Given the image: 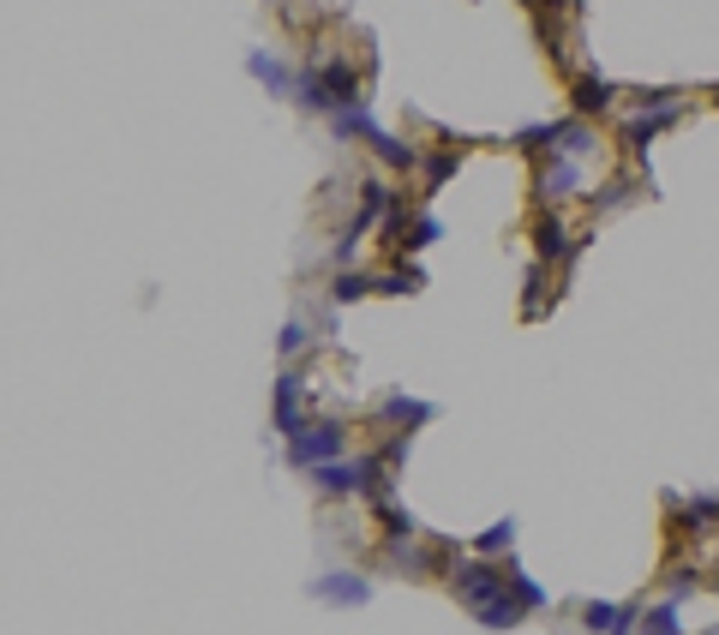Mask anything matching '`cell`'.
Segmentation results:
<instances>
[{
    "label": "cell",
    "instance_id": "obj_1",
    "mask_svg": "<svg viewBox=\"0 0 719 635\" xmlns=\"http://www.w3.org/2000/svg\"><path fill=\"white\" fill-rule=\"evenodd\" d=\"M450 582H455V594H462V606H474V618L486 623V630H515V623L527 618V606L515 599V587H510V570H498V563L455 558Z\"/></svg>",
    "mask_w": 719,
    "mask_h": 635
},
{
    "label": "cell",
    "instance_id": "obj_2",
    "mask_svg": "<svg viewBox=\"0 0 719 635\" xmlns=\"http://www.w3.org/2000/svg\"><path fill=\"white\" fill-rule=\"evenodd\" d=\"M294 102L318 108V114H336V108L360 102V66L354 60H306L294 84Z\"/></svg>",
    "mask_w": 719,
    "mask_h": 635
},
{
    "label": "cell",
    "instance_id": "obj_3",
    "mask_svg": "<svg viewBox=\"0 0 719 635\" xmlns=\"http://www.w3.org/2000/svg\"><path fill=\"white\" fill-rule=\"evenodd\" d=\"M683 114V96L678 90H654V96H642V108H635L630 120H623V144H630V156L642 162L647 156V144L659 138V132L671 126V120Z\"/></svg>",
    "mask_w": 719,
    "mask_h": 635
},
{
    "label": "cell",
    "instance_id": "obj_4",
    "mask_svg": "<svg viewBox=\"0 0 719 635\" xmlns=\"http://www.w3.org/2000/svg\"><path fill=\"white\" fill-rule=\"evenodd\" d=\"M348 455V426L342 419H306V426L288 438V467H318Z\"/></svg>",
    "mask_w": 719,
    "mask_h": 635
},
{
    "label": "cell",
    "instance_id": "obj_5",
    "mask_svg": "<svg viewBox=\"0 0 719 635\" xmlns=\"http://www.w3.org/2000/svg\"><path fill=\"white\" fill-rule=\"evenodd\" d=\"M312 486H318L324 498H366L360 455H354V462H348V455H336V462H318V467H312Z\"/></svg>",
    "mask_w": 719,
    "mask_h": 635
},
{
    "label": "cell",
    "instance_id": "obj_6",
    "mask_svg": "<svg viewBox=\"0 0 719 635\" xmlns=\"http://www.w3.org/2000/svg\"><path fill=\"white\" fill-rule=\"evenodd\" d=\"M312 599H324V606H366L371 599V582L360 570H330L312 582Z\"/></svg>",
    "mask_w": 719,
    "mask_h": 635
},
{
    "label": "cell",
    "instance_id": "obj_7",
    "mask_svg": "<svg viewBox=\"0 0 719 635\" xmlns=\"http://www.w3.org/2000/svg\"><path fill=\"white\" fill-rule=\"evenodd\" d=\"M534 252H539V264H570L575 252H587V240H570L563 216L551 210V216H539V228H534Z\"/></svg>",
    "mask_w": 719,
    "mask_h": 635
},
{
    "label": "cell",
    "instance_id": "obj_8",
    "mask_svg": "<svg viewBox=\"0 0 719 635\" xmlns=\"http://www.w3.org/2000/svg\"><path fill=\"white\" fill-rule=\"evenodd\" d=\"M300 426H306V378H300V371H282V378H276V431L294 438Z\"/></svg>",
    "mask_w": 719,
    "mask_h": 635
},
{
    "label": "cell",
    "instance_id": "obj_9",
    "mask_svg": "<svg viewBox=\"0 0 719 635\" xmlns=\"http://www.w3.org/2000/svg\"><path fill=\"white\" fill-rule=\"evenodd\" d=\"M534 186H539V198H546V204L575 198V192H582V162L551 150V162H539V180H534Z\"/></svg>",
    "mask_w": 719,
    "mask_h": 635
},
{
    "label": "cell",
    "instance_id": "obj_10",
    "mask_svg": "<svg viewBox=\"0 0 719 635\" xmlns=\"http://www.w3.org/2000/svg\"><path fill=\"white\" fill-rule=\"evenodd\" d=\"M635 618H642L635 606H611V599H587V606H582V623L594 635H630Z\"/></svg>",
    "mask_w": 719,
    "mask_h": 635
},
{
    "label": "cell",
    "instance_id": "obj_11",
    "mask_svg": "<svg viewBox=\"0 0 719 635\" xmlns=\"http://www.w3.org/2000/svg\"><path fill=\"white\" fill-rule=\"evenodd\" d=\"M246 72H252V78H264V90H276V96H294V84H300V72H288L270 48H252V54H246Z\"/></svg>",
    "mask_w": 719,
    "mask_h": 635
},
{
    "label": "cell",
    "instance_id": "obj_12",
    "mask_svg": "<svg viewBox=\"0 0 719 635\" xmlns=\"http://www.w3.org/2000/svg\"><path fill=\"white\" fill-rule=\"evenodd\" d=\"M383 563H390V570H407V575H431V558L414 546V534H390L383 539Z\"/></svg>",
    "mask_w": 719,
    "mask_h": 635
},
{
    "label": "cell",
    "instance_id": "obj_13",
    "mask_svg": "<svg viewBox=\"0 0 719 635\" xmlns=\"http://www.w3.org/2000/svg\"><path fill=\"white\" fill-rule=\"evenodd\" d=\"M575 114H582V120H594V114H606V108L611 102H618V90H611V84L606 78H594V72H587V78H575Z\"/></svg>",
    "mask_w": 719,
    "mask_h": 635
},
{
    "label": "cell",
    "instance_id": "obj_14",
    "mask_svg": "<svg viewBox=\"0 0 719 635\" xmlns=\"http://www.w3.org/2000/svg\"><path fill=\"white\" fill-rule=\"evenodd\" d=\"M378 419H390V426H426V419H438V407L431 402H414V395H383V407H378Z\"/></svg>",
    "mask_w": 719,
    "mask_h": 635
},
{
    "label": "cell",
    "instance_id": "obj_15",
    "mask_svg": "<svg viewBox=\"0 0 719 635\" xmlns=\"http://www.w3.org/2000/svg\"><path fill=\"white\" fill-rule=\"evenodd\" d=\"M330 126H336V138H378V126H371V114H366V102H348V108H336L330 114Z\"/></svg>",
    "mask_w": 719,
    "mask_h": 635
},
{
    "label": "cell",
    "instance_id": "obj_16",
    "mask_svg": "<svg viewBox=\"0 0 719 635\" xmlns=\"http://www.w3.org/2000/svg\"><path fill=\"white\" fill-rule=\"evenodd\" d=\"M551 150H558V156H575V162H582V156L594 150V126H587L582 114H575V120H558V144H551Z\"/></svg>",
    "mask_w": 719,
    "mask_h": 635
},
{
    "label": "cell",
    "instance_id": "obj_17",
    "mask_svg": "<svg viewBox=\"0 0 719 635\" xmlns=\"http://www.w3.org/2000/svg\"><path fill=\"white\" fill-rule=\"evenodd\" d=\"M366 294H378V276H366V270H342L330 288L336 306H354V300H366Z\"/></svg>",
    "mask_w": 719,
    "mask_h": 635
},
{
    "label": "cell",
    "instance_id": "obj_18",
    "mask_svg": "<svg viewBox=\"0 0 719 635\" xmlns=\"http://www.w3.org/2000/svg\"><path fill=\"white\" fill-rule=\"evenodd\" d=\"M510 144H515L522 156H539V150H551V144H558V120H534V126H522Z\"/></svg>",
    "mask_w": 719,
    "mask_h": 635
},
{
    "label": "cell",
    "instance_id": "obj_19",
    "mask_svg": "<svg viewBox=\"0 0 719 635\" xmlns=\"http://www.w3.org/2000/svg\"><path fill=\"white\" fill-rule=\"evenodd\" d=\"M635 635H683V623H678V606H654V611H642L635 618Z\"/></svg>",
    "mask_w": 719,
    "mask_h": 635
},
{
    "label": "cell",
    "instance_id": "obj_20",
    "mask_svg": "<svg viewBox=\"0 0 719 635\" xmlns=\"http://www.w3.org/2000/svg\"><path fill=\"white\" fill-rule=\"evenodd\" d=\"M371 150H378V162H390V168H419V150H414V144H402V138H390V132H378Z\"/></svg>",
    "mask_w": 719,
    "mask_h": 635
},
{
    "label": "cell",
    "instance_id": "obj_21",
    "mask_svg": "<svg viewBox=\"0 0 719 635\" xmlns=\"http://www.w3.org/2000/svg\"><path fill=\"white\" fill-rule=\"evenodd\" d=\"M510 539H515V522L503 515V522H491L486 534L474 539V551H479V558H498V551H510Z\"/></svg>",
    "mask_w": 719,
    "mask_h": 635
},
{
    "label": "cell",
    "instance_id": "obj_22",
    "mask_svg": "<svg viewBox=\"0 0 719 635\" xmlns=\"http://www.w3.org/2000/svg\"><path fill=\"white\" fill-rule=\"evenodd\" d=\"M510 587H515V599H522L527 611H539V606H551V594L534 582V575H522V570H510Z\"/></svg>",
    "mask_w": 719,
    "mask_h": 635
},
{
    "label": "cell",
    "instance_id": "obj_23",
    "mask_svg": "<svg viewBox=\"0 0 719 635\" xmlns=\"http://www.w3.org/2000/svg\"><path fill=\"white\" fill-rule=\"evenodd\" d=\"M690 522H695V534H707V527L719 522V498H714V491H702V498H690Z\"/></svg>",
    "mask_w": 719,
    "mask_h": 635
},
{
    "label": "cell",
    "instance_id": "obj_24",
    "mask_svg": "<svg viewBox=\"0 0 719 635\" xmlns=\"http://www.w3.org/2000/svg\"><path fill=\"white\" fill-rule=\"evenodd\" d=\"M450 174H455V150H438V156H426V192H438Z\"/></svg>",
    "mask_w": 719,
    "mask_h": 635
},
{
    "label": "cell",
    "instance_id": "obj_25",
    "mask_svg": "<svg viewBox=\"0 0 719 635\" xmlns=\"http://www.w3.org/2000/svg\"><path fill=\"white\" fill-rule=\"evenodd\" d=\"M419 288V270H383L378 276V294H414Z\"/></svg>",
    "mask_w": 719,
    "mask_h": 635
},
{
    "label": "cell",
    "instance_id": "obj_26",
    "mask_svg": "<svg viewBox=\"0 0 719 635\" xmlns=\"http://www.w3.org/2000/svg\"><path fill=\"white\" fill-rule=\"evenodd\" d=\"M587 198H594V210H618V204H630V180H611V186L587 192Z\"/></svg>",
    "mask_w": 719,
    "mask_h": 635
},
{
    "label": "cell",
    "instance_id": "obj_27",
    "mask_svg": "<svg viewBox=\"0 0 719 635\" xmlns=\"http://www.w3.org/2000/svg\"><path fill=\"white\" fill-rule=\"evenodd\" d=\"M438 240V216H414V228H407V246L402 252H419V246H431Z\"/></svg>",
    "mask_w": 719,
    "mask_h": 635
},
{
    "label": "cell",
    "instance_id": "obj_28",
    "mask_svg": "<svg viewBox=\"0 0 719 635\" xmlns=\"http://www.w3.org/2000/svg\"><path fill=\"white\" fill-rule=\"evenodd\" d=\"M306 342H312V335H306V323H288V330H282V342H276V347H282V354L294 359V354H300V347H306Z\"/></svg>",
    "mask_w": 719,
    "mask_h": 635
},
{
    "label": "cell",
    "instance_id": "obj_29",
    "mask_svg": "<svg viewBox=\"0 0 719 635\" xmlns=\"http://www.w3.org/2000/svg\"><path fill=\"white\" fill-rule=\"evenodd\" d=\"M666 587H671V599H683V594L695 587V575H690V570H671V582H666Z\"/></svg>",
    "mask_w": 719,
    "mask_h": 635
},
{
    "label": "cell",
    "instance_id": "obj_30",
    "mask_svg": "<svg viewBox=\"0 0 719 635\" xmlns=\"http://www.w3.org/2000/svg\"><path fill=\"white\" fill-rule=\"evenodd\" d=\"M707 635H719V630H707Z\"/></svg>",
    "mask_w": 719,
    "mask_h": 635
},
{
    "label": "cell",
    "instance_id": "obj_31",
    "mask_svg": "<svg viewBox=\"0 0 719 635\" xmlns=\"http://www.w3.org/2000/svg\"><path fill=\"white\" fill-rule=\"evenodd\" d=\"M714 587H719V582H714Z\"/></svg>",
    "mask_w": 719,
    "mask_h": 635
}]
</instances>
